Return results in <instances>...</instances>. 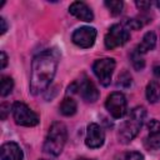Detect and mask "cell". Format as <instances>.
<instances>
[{
	"instance_id": "cell-1",
	"label": "cell",
	"mask_w": 160,
	"mask_h": 160,
	"mask_svg": "<svg viewBox=\"0 0 160 160\" xmlns=\"http://www.w3.org/2000/svg\"><path fill=\"white\" fill-rule=\"evenodd\" d=\"M59 58L60 55L56 49L44 50L34 58L30 75V91L32 95H39L51 84L56 74Z\"/></svg>"
},
{
	"instance_id": "cell-2",
	"label": "cell",
	"mask_w": 160,
	"mask_h": 160,
	"mask_svg": "<svg viewBox=\"0 0 160 160\" xmlns=\"http://www.w3.org/2000/svg\"><path fill=\"white\" fill-rule=\"evenodd\" d=\"M145 116H146V111L145 108L142 106H136L130 111L129 118L122 122L119 130V139L121 142L128 144L139 134L144 124Z\"/></svg>"
},
{
	"instance_id": "cell-3",
	"label": "cell",
	"mask_w": 160,
	"mask_h": 160,
	"mask_svg": "<svg viewBox=\"0 0 160 160\" xmlns=\"http://www.w3.org/2000/svg\"><path fill=\"white\" fill-rule=\"evenodd\" d=\"M66 139H68L66 126L60 121L52 122L48 131V135L45 138L44 151L52 156L60 155V152L62 151V149L65 146Z\"/></svg>"
},
{
	"instance_id": "cell-4",
	"label": "cell",
	"mask_w": 160,
	"mask_h": 160,
	"mask_svg": "<svg viewBox=\"0 0 160 160\" xmlns=\"http://www.w3.org/2000/svg\"><path fill=\"white\" fill-rule=\"evenodd\" d=\"M12 116L15 122L21 126H35L39 124V115L24 102L16 101L12 105Z\"/></svg>"
},
{
	"instance_id": "cell-5",
	"label": "cell",
	"mask_w": 160,
	"mask_h": 160,
	"mask_svg": "<svg viewBox=\"0 0 160 160\" xmlns=\"http://www.w3.org/2000/svg\"><path fill=\"white\" fill-rule=\"evenodd\" d=\"M115 69V60L111 58L98 59L92 65V71L99 79L100 84L108 86L111 81V76Z\"/></svg>"
},
{
	"instance_id": "cell-6",
	"label": "cell",
	"mask_w": 160,
	"mask_h": 160,
	"mask_svg": "<svg viewBox=\"0 0 160 160\" xmlns=\"http://www.w3.org/2000/svg\"><path fill=\"white\" fill-rule=\"evenodd\" d=\"M129 39H130V32L122 25L115 24L109 29L104 41H105V46L111 50V49L122 46Z\"/></svg>"
},
{
	"instance_id": "cell-7",
	"label": "cell",
	"mask_w": 160,
	"mask_h": 160,
	"mask_svg": "<svg viewBox=\"0 0 160 160\" xmlns=\"http://www.w3.org/2000/svg\"><path fill=\"white\" fill-rule=\"evenodd\" d=\"M105 106L108 109V111L110 112V115L115 119H120L125 115L126 112V106H128V102H126V98L124 96V94L119 92V91H115V92H111L108 99H106V102H105Z\"/></svg>"
},
{
	"instance_id": "cell-8",
	"label": "cell",
	"mask_w": 160,
	"mask_h": 160,
	"mask_svg": "<svg viewBox=\"0 0 160 160\" xmlns=\"http://www.w3.org/2000/svg\"><path fill=\"white\" fill-rule=\"evenodd\" d=\"M72 42L75 45H78L79 48H82V49H88L90 46L94 45L95 42V39H96V30L94 28H90V26H82V28H79L76 29L74 32H72Z\"/></svg>"
},
{
	"instance_id": "cell-9",
	"label": "cell",
	"mask_w": 160,
	"mask_h": 160,
	"mask_svg": "<svg viewBox=\"0 0 160 160\" xmlns=\"http://www.w3.org/2000/svg\"><path fill=\"white\" fill-rule=\"evenodd\" d=\"M104 140H105V134H104L102 129L95 122L89 124L88 131H86V138H85L86 146L91 148V149L100 148L104 144Z\"/></svg>"
},
{
	"instance_id": "cell-10",
	"label": "cell",
	"mask_w": 160,
	"mask_h": 160,
	"mask_svg": "<svg viewBox=\"0 0 160 160\" xmlns=\"http://www.w3.org/2000/svg\"><path fill=\"white\" fill-rule=\"evenodd\" d=\"M148 129L149 135L145 139V146L152 150L160 149V122L156 120H151L148 124Z\"/></svg>"
},
{
	"instance_id": "cell-11",
	"label": "cell",
	"mask_w": 160,
	"mask_h": 160,
	"mask_svg": "<svg viewBox=\"0 0 160 160\" xmlns=\"http://www.w3.org/2000/svg\"><path fill=\"white\" fill-rule=\"evenodd\" d=\"M69 11H70L71 15H74L79 20L88 21V22L94 20V14H92L91 9L82 1H74L69 6Z\"/></svg>"
},
{
	"instance_id": "cell-12",
	"label": "cell",
	"mask_w": 160,
	"mask_h": 160,
	"mask_svg": "<svg viewBox=\"0 0 160 160\" xmlns=\"http://www.w3.org/2000/svg\"><path fill=\"white\" fill-rule=\"evenodd\" d=\"M78 90H79L81 98L85 101H88V102H95L99 99V90L96 89V86L94 85V82L90 81L86 78L84 80H81Z\"/></svg>"
},
{
	"instance_id": "cell-13",
	"label": "cell",
	"mask_w": 160,
	"mask_h": 160,
	"mask_svg": "<svg viewBox=\"0 0 160 160\" xmlns=\"http://www.w3.org/2000/svg\"><path fill=\"white\" fill-rule=\"evenodd\" d=\"M24 154L16 142H5L1 146V160H22Z\"/></svg>"
},
{
	"instance_id": "cell-14",
	"label": "cell",
	"mask_w": 160,
	"mask_h": 160,
	"mask_svg": "<svg viewBox=\"0 0 160 160\" xmlns=\"http://www.w3.org/2000/svg\"><path fill=\"white\" fill-rule=\"evenodd\" d=\"M155 45H156V35H155V32L149 31V32H146L144 35V38H142V40L139 44L136 50L139 52H141V54H145V52L152 50L155 48Z\"/></svg>"
},
{
	"instance_id": "cell-15",
	"label": "cell",
	"mask_w": 160,
	"mask_h": 160,
	"mask_svg": "<svg viewBox=\"0 0 160 160\" xmlns=\"http://www.w3.org/2000/svg\"><path fill=\"white\" fill-rule=\"evenodd\" d=\"M146 99L152 104L160 101V84L158 81H150L146 85Z\"/></svg>"
},
{
	"instance_id": "cell-16",
	"label": "cell",
	"mask_w": 160,
	"mask_h": 160,
	"mask_svg": "<svg viewBox=\"0 0 160 160\" xmlns=\"http://www.w3.org/2000/svg\"><path fill=\"white\" fill-rule=\"evenodd\" d=\"M78 105L72 98H65L60 104V112L65 116H71L76 112Z\"/></svg>"
},
{
	"instance_id": "cell-17",
	"label": "cell",
	"mask_w": 160,
	"mask_h": 160,
	"mask_svg": "<svg viewBox=\"0 0 160 160\" xmlns=\"http://www.w3.org/2000/svg\"><path fill=\"white\" fill-rule=\"evenodd\" d=\"M14 88V80L10 76H1V82H0V94L1 96H6L11 92Z\"/></svg>"
},
{
	"instance_id": "cell-18",
	"label": "cell",
	"mask_w": 160,
	"mask_h": 160,
	"mask_svg": "<svg viewBox=\"0 0 160 160\" xmlns=\"http://www.w3.org/2000/svg\"><path fill=\"white\" fill-rule=\"evenodd\" d=\"M105 6L108 8V10L110 11L111 15L116 16V15H120L121 14L124 4L120 0H108V1H105Z\"/></svg>"
},
{
	"instance_id": "cell-19",
	"label": "cell",
	"mask_w": 160,
	"mask_h": 160,
	"mask_svg": "<svg viewBox=\"0 0 160 160\" xmlns=\"http://www.w3.org/2000/svg\"><path fill=\"white\" fill-rule=\"evenodd\" d=\"M131 62L132 66L135 68V70H142L145 66V60L142 58V54L139 52L138 50H134L131 54Z\"/></svg>"
},
{
	"instance_id": "cell-20",
	"label": "cell",
	"mask_w": 160,
	"mask_h": 160,
	"mask_svg": "<svg viewBox=\"0 0 160 160\" xmlns=\"http://www.w3.org/2000/svg\"><path fill=\"white\" fill-rule=\"evenodd\" d=\"M131 82H132L131 75H130L128 71H122V72L119 75V78H118V86H120V88L126 89V88H129V86L131 85Z\"/></svg>"
},
{
	"instance_id": "cell-21",
	"label": "cell",
	"mask_w": 160,
	"mask_h": 160,
	"mask_svg": "<svg viewBox=\"0 0 160 160\" xmlns=\"http://www.w3.org/2000/svg\"><path fill=\"white\" fill-rule=\"evenodd\" d=\"M121 160H144V156L139 151H130V152L124 154Z\"/></svg>"
},
{
	"instance_id": "cell-22",
	"label": "cell",
	"mask_w": 160,
	"mask_h": 160,
	"mask_svg": "<svg viewBox=\"0 0 160 160\" xmlns=\"http://www.w3.org/2000/svg\"><path fill=\"white\" fill-rule=\"evenodd\" d=\"M125 24H126L128 28H130L132 30H138V29H140L142 26L141 20H138V19H128Z\"/></svg>"
},
{
	"instance_id": "cell-23",
	"label": "cell",
	"mask_w": 160,
	"mask_h": 160,
	"mask_svg": "<svg viewBox=\"0 0 160 160\" xmlns=\"http://www.w3.org/2000/svg\"><path fill=\"white\" fill-rule=\"evenodd\" d=\"M150 5H151L150 1H136V6L140 10H146L148 8H150Z\"/></svg>"
},
{
	"instance_id": "cell-24",
	"label": "cell",
	"mask_w": 160,
	"mask_h": 160,
	"mask_svg": "<svg viewBox=\"0 0 160 160\" xmlns=\"http://www.w3.org/2000/svg\"><path fill=\"white\" fill-rule=\"evenodd\" d=\"M0 60H1L0 69L2 70V69H5V68H6V64H8V56H6V54H5L4 51H1V52H0Z\"/></svg>"
},
{
	"instance_id": "cell-25",
	"label": "cell",
	"mask_w": 160,
	"mask_h": 160,
	"mask_svg": "<svg viewBox=\"0 0 160 160\" xmlns=\"http://www.w3.org/2000/svg\"><path fill=\"white\" fill-rule=\"evenodd\" d=\"M6 30H8V24H6V21H5L4 18H0V34H1V35L5 34Z\"/></svg>"
},
{
	"instance_id": "cell-26",
	"label": "cell",
	"mask_w": 160,
	"mask_h": 160,
	"mask_svg": "<svg viewBox=\"0 0 160 160\" xmlns=\"http://www.w3.org/2000/svg\"><path fill=\"white\" fill-rule=\"evenodd\" d=\"M6 108H9V105H8V104H2V105L0 106V114H1V119H2V120L6 118V114H8Z\"/></svg>"
},
{
	"instance_id": "cell-27",
	"label": "cell",
	"mask_w": 160,
	"mask_h": 160,
	"mask_svg": "<svg viewBox=\"0 0 160 160\" xmlns=\"http://www.w3.org/2000/svg\"><path fill=\"white\" fill-rule=\"evenodd\" d=\"M154 74H155L156 78L160 79V66H155V68H154Z\"/></svg>"
},
{
	"instance_id": "cell-28",
	"label": "cell",
	"mask_w": 160,
	"mask_h": 160,
	"mask_svg": "<svg viewBox=\"0 0 160 160\" xmlns=\"http://www.w3.org/2000/svg\"><path fill=\"white\" fill-rule=\"evenodd\" d=\"M76 160H91V159H86V158H79V159H76Z\"/></svg>"
},
{
	"instance_id": "cell-29",
	"label": "cell",
	"mask_w": 160,
	"mask_h": 160,
	"mask_svg": "<svg viewBox=\"0 0 160 160\" xmlns=\"http://www.w3.org/2000/svg\"><path fill=\"white\" fill-rule=\"evenodd\" d=\"M156 6L160 9V1H156Z\"/></svg>"
},
{
	"instance_id": "cell-30",
	"label": "cell",
	"mask_w": 160,
	"mask_h": 160,
	"mask_svg": "<svg viewBox=\"0 0 160 160\" xmlns=\"http://www.w3.org/2000/svg\"><path fill=\"white\" fill-rule=\"evenodd\" d=\"M41 160H46V159H41Z\"/></svg>"
}]
</instances>
